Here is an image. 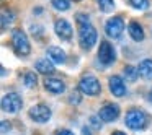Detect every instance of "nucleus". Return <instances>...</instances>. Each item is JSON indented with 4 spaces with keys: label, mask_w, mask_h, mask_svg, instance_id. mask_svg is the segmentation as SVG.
Segmentation results:
<instances>
[{
    "label": "nucleus",
    "mask_w": 152,
    "mask_h": 135,
    "mask_svg": "<svg viewBox=\"0 0 152 135\" xmlns=\"http://www.w3.org/2000/svg\"><path fill=\"white\" fill-rule=\"evenodd\" d=\"M80 101H82V98H80V93L79 91L70 93V96H69V103H70V104H79Z\"/></svg>",
    "instance_id": "25"
},
{
    "label": "nucleus",
    "mask_w": 152,
    "mask_h": 135,
    "mask_svg": "<svg viewBox=\"0 0 152 135\" xmlns=\"http://www.w3.org/2000/svg\"><path fill=\"white\" fill-rule=\"evenodd\" d=\"M139 75L144 80H152V59H144L139 62Z\"/></svg>",
    "instance_id": "16"
},
{
    "label": "nucleus",
    "mask_w": 152,
    "mask_h": 135,
    "mask_svg": "<svg viewBox=\"0 0 152 135\" xmlns=\"http://www.w3.org/2000/svg\"><path fill=\"white\" fill-rule=\"evenodd\" d=\"M12 47H13V52L18 57H28L31 52V46H30L26 33L23 30H20V28L13 30V33H12Z\"/></svg>",
    "instance_id": "2"
},
{
    "label": "nucleus",
    "mask_w": 152,
    "mask_h": 135,
    "mask_svg": "<svg viewBox=\"0 0 152 135\" xmlns=\"http://www.w3.org/2000/svg\"><path fill=\"white\" fill-rule=\"evenodd\" d=\"M108 83H110V91H111L115 96H118V98H121V96H124L126 93H128V88H126L124 80H123L119 75L110 77Z\"/></svg>",
    "instance_id": "11"
},
{
    "label": "nucleus",
    "mask_w": 152,
    "mask_h": 135,
    "mask_svg": "<svg viewBox=\"0 0 152 135\" xmlns=\"http://www.w3.org/2000/svg\"><path fill=\"white\" fill-rule=\"evenodd\" d=\"M74 2H79V0H74Z\"/></svg>",
    "instance_id": "32"
},
{
    "label": "nucleus",
    "mask_w": 152,
    "mask_h": 135,
    "mask_svg": "<svg viewBox=\"0 0 152 135\" xmlns=\"http://www.w3.org/2000/svg\"><path fill=\"white\" fill-rule=\"evenodd\" d=\"M0 106H2V111L4 112H8V114H15V112H18L21 109V106H23V101H21V96L18 95V93L12 91V93H7V95L2 98V103H0Z\"/></svg>",
    "instance_id": "5"
},
{
    "label": "nucleus",
    "mask_w": 152,
    "mask_h": 135,
    "mask_svg": "<svg viewBox=\"0 0 152 135\" xmlns=\"http://www.w3.org/2000/svg\"><path fill=\"white\" fill-rule=\"evenodd\" d=\"M123 72H124V78L128 80V82H136V80H137V77H139L137 67H132V65H126Z\"/></svg>",
    "instance_id": "19"
},
{
    "label": "nucleus",
    "mask_w": 152,
    "mask_h": 135,
    "mask_svg": "<svg viewBox=\"0 0 152 135\" xmlns=\"http://www.w3.org/2000/svg\"><path fill=\"white\" fill-rule=\"evenodd\" d=\"M15 15L12 10H4L2 12V31H7V28L13 23Z\"/></svg>",
    "instance_id": "18"
},
{
    "label": "nucleus",
    "mask_w": 152,
    "mask_h": 135,
    "mask_svg": "<svg viewBox=\"0 0 152 135\" xmlns=\"http://www.w3.org/2000/svg\"><path fill=\"white\" fill-rule=\"evenodd\" d=\"M51 4H53V7L59 12H67L70 8L69 0H51Z\"/></svg>",
    "instance_id": "21"
},
{
    "label": "nucleus",
    "mask_w": 152,
    "mask_h": 135,
    "mask_svg": "<svg viewBox=\"0 0 152 135\" xmlns=\"http://www.w3.org/2000/svg\"><path fill=\"white\" fill-rule=\"evenodd\" d=\"M10 129H12V125H10V122L8 121H2L0 122V130H2V134H7V132H10Z\"/></svg>",
    "instance_id": "26"
},
{
    "label": "nucleus",
    "mask_w": 152,
    "mask_h": 135,
    "mask_svg": "<svg viewBox=\"0 0 152 135\" xmlns=\"http://www.w3.org/2000/svg\"><path fill=\"white\" fill-rule=\"evenodd\" d=\"M111 135H126V134H124V132H121V130H115Z\"/></svg>",
    "instance_id": "30"
},
{
    "label": "nucleus",
    "mask_w": 152,
    "mask_h": 135,
    "mask_svg": "<svg viewBox=\"0 0 152 135\" xmlns=\"http://www.w3.org/2000/svg\"><path fill=\"white\" fill-rule=\"evenodd\" d=\"M31 33L36 39H41L43 38V33H44V28L39 26V25H31Z\"/></svg>",
    "instance_id": "23"
},
{
    "label": "nucleus",
    "mask_w": 152,
    "mask_h": 135,
    "mask_svg": "<svg viewBox=\"0 0 152 135\" xmlns=\"http://www.w3.org/2000/svg\"><path fill=\"white\" fill-rule=\"evenodd\" d=\"M44 88L49 93H53V95H62V93L66 91L64 82L59 78H54V77H49V78L44 80Z\"/></svg>",
    "instance_id": "12"
},
{
    "label": "nucleus",
    "mask_w": 152,
    "mask_h": 135,
    "mask_svg": "<svg viewBox=\"0 0 152 135\" xmlns=\"http://www.w3.org/2000/svg\"><path fill=\"white\" fill-rule=\"evenodd\" d=\"M28 116H30L31 121L38 122V124H44V122H48L51 119V109H49V106L39 103V104H34L28 111Z\"/></svg>",
    "instance_id": "8"
},
{
    "label": "nucleus",
    "mask_w": 152,
    "mask_h": 135,
    "mask_svg": "<svg viewBox=\"0 0 152 135\" xmlns=\"http://www.w3.org/2000/svg\"><path fill=\"white\" fill-rule=\"evenodd\" d=\"M54 33H56L57 38H61V41H70L72 39V34H74L72 25L67 20L61 18V20H57L54 23Z\"/></svg>",
    "instance_id": "10"
},
{
    "label": "nucleus",
    "mask_w": 152,
    "mask_h": 135,
    "mask_svg": "<svg viewBox=\"0 0 152 135\" xmlns=\"http://www.w3.org/2000/svg\"><path fill=\"white\" fill-rule=\"evenodd\" d=\"M128 33H129V36H131V39L136 41V43H141L145 38L144 30H142V26L137 21H131V23L128 25Z\"/></svg>",
    "instance_id": "14"
},
{
    "label": "nucleus",
    "mask_w": 152,
    "mask_h": 135,
    "mask_svg": "<svg viewBox=\"0 0 152 135\" xmlns=\"http://www.w3.org/2000/svg\"><path fill=\"white\" fill-rule=\"evenodd\" d=\"M98 60L103 65H113L116 62V51L108 41H100V47H98Z\"/></svg>",
    "instance_id": "6"
},
{
    "label": "nucleus",
    "mask_w": 152,
    "mask_h": 135,
    "mask_svg": "<svg viewBox=\"0 0 152 135\" xmlns=\"http://www.w3.org/2000/svg\"><path fill=\"white\" fill-rule=\"evenodd\" d=\"M79 90H80V93H83L87 96H96L102 91V86H100V82L96 77L83 75L79 82Z\"/></svg>",
    "instance_id": "4"
},
{
    "label": "nucleus",
    "mask_w": 152,
    "mask_h": 135,
    "mask_svg": "<svg viewBox=\"0 0 152 135\" xmlns=\"http://www.w3.org/2000/svg\"><path fill=\"white\" fill-rule=\"evenodd\" d=\"M34 69L43 75H51V73H54V62L51 59H38L34 64Z\"/></svg>",
    "instance_id": "15"
},
{
    "label": "nucleus",
    "mask_w": 152,
    "mask_h": 135,
    "mask_svg": "<svg viewBox=\"0 0 152 135\" xmlns=\"http://www.w3.org/2000/svg\"><path fill=\"white\" fill-rule=\"evenodd\" d=\"M56 135H74V134L70 130H67V129H62V130H59Z\"/></svg>",
    "instance_id": "28"
},
{
    "label": "nucleus",
    "mask_w": 152,
    "mask_h": 135,
    "mask_svg": "<svg viewBox=\"0 0 152 135\" xmlns=\"http://www.w3.org/2000/svg\"><path fill=\"white\" fill-rule=\"evenodd\" d=\"M96 4L103 13H110L115 10V0H96Z\"/></svg>",
    "instance_id": "20"
},
{
    "label": "nucleus",
    "mask_w": 152,
    "mask_h": 135,
    "mask_svg": "<svg viewBox=\"0 0 152 135\" xmlns=\"http://www.w3.org/2000/svg\"><path fill=\"white\" fill-rule=\"evenodd\" d=\"M147 98H149V103L152 104V88L149 90V93H147Z\"/></svg>",
    "instance_id": "29"
},
{
    "label": "nucleus",
    "mask_w": 152,
    "mask_h": 135,
    "mask_svg": "<svg viewBox=\"0 0 152 135\" xmlns=\"http://www.w3.org/2000/svg\"><path fill=\"white\" fill-rule=\"evenodd\" d=\"M149 121H151V117H149L147 112H145L144 109H136V108L129 109V111L126 112V117H124L126 127L134 130V132L144 130L149 125Z\"/></svg>",
    "instance_id": "1"
},
{
    "label": "nucleus",
    "mask_w": 152,
    "mask_h": 135,
    "mask_svg": "<svg viewBox=\"0 0 152 135\" xmlns=\"http://www.w3.org/2000/svg\"><path fill=\"white\" fill-rule=\"evenodd\" d=\"M75 20H77V25H85V23H90V18L87 13H77L75 15Z\"/></svg>",
    "instance_id": "24"
},
{
    "label": "nucleus",
    "mask_w": 152,
    "mask_h": 135,
    "mask_svg": "<svg viewBox=\"0 0 152 135\" xmlns=\"http://www.w3.org/2000/svg\"><path fill=\"white\" fill-rule=\"evenodd\" d=\"M98 41V34L92 23L79 25V44L82 49L90 51Z\"/></svg>",
    "instance_id": "3"
},
{
    "label": "nucleus",
    "mask_w": 152,
    "mask_h": 135,
    "mask_svg": "<svg viewBox=\"0 0 152 135\" xmlns=\"http://www.w3.org/2000/svg\"><path fill=\"white\" fill-rule=\"evenodd\" d=\"M21 80H23V85L26 86V88H33L38 83V78H36V75H34V72H30V70H25L23 75H21Z\"/></svg>",
    "instance_id": "17"
},
{
    "label": "nucleus",
    "mask_w": 152,
    "mask_h": 135,
    "mask_svg": "<svg viewBox=\"0 0 152 135\" xmlns=\"http://www.w3.org/2000/svg\"><path fill=\"white\" fill-rule=\"evenodd\" d=\"M48 57H49L54 64H57V65L66 64V59H67L66 52H64L61 47H57V46H49L48 47Z\"/></svg>",
    "instance_id": "13"
},
{
    "label": "nucleus",
    "mask_w": 152,
    "mask_h": 135,
    "mask_svg": "<svg viewBox=\"0 0 152 135\" xmlns=\"http://www.w3.org/2000/svg\"><path fill=\"white\" fill-rule=\"evenodd\" d=\"M82 132H83V135H90V132H88V129H83V130H82Z\"/></svg>",
    "instance_id": "31"
},
{
    "label": "nucleus",
    "mask_w": 152,
    "mask_h": 135,
    "mask_svg": "<svg viewBox=\"0 0 152 135\" xmlns=\"http://www.w3.org/2000/svg\"><path fill=\"white\" fill-rule=\"evenodd\" d=\"M123 31H124V20L121 17H111L105 23V33L111 39H118L121 38Z\"/></svg>",
    "instance_id": "7"
},
{
    "label": "nucleus",
    "mask_w": 152,
    "mask_h": 135,
    "mask_svg": "<svg viewBox=\"0 0 152 135\" xmlns=\"http://www.w3.org/2000/svg\"><path fill=\"white\" fill-rule=\"evenodd\" d=\"M118 116H119V106L115 104V103H106L98 111V117L103 122H113L118 119Z\"/></svg>",
    "instance_id": "9"
},
{
    "label": "nucleus",
    "mask_w": 152,
    "mask_h": 135,
    "mask_svg": "<svg viewBox=\"0 0 152 135\" xmlns=\"http://www.w3.org/2000/svg\"><path fill=\"white\" fill-rule=\"evenodd\" d=\"M128 4L136 10H147L149 8V0H128Z\"/></svg>",
    "instance_id": "22"
},
{
    "label": "nucleus",
    "mask_w": 152,
    "mask_h": 135,
    "mask_svg": "<svg viewBox=\"0 0 152 135\" xmlns=\"http://www.w3.org/2000/svg\"><path fill=\"white\" fill-rule=\"evenodd\" d=\"M98 116H96V117H92V119H90V122H92V127L93 129H100V125H102V124H100V122H98Z\"/></svg>",
    "instance_id": "27"
}]
</instances>
